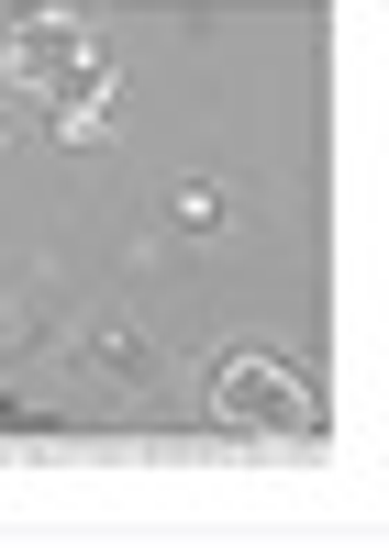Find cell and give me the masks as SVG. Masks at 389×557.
I'll list each match as a JSON object with an SVG mask.
<instances>
[{"instance_id":"obj_1","label":"cell","mask_w":389,"mask_h":557,"mask_svg":"<svg viewBox=\"0 0 389 557\" xmlns=\"http://www.w3.org/2000/svg\"><path fill=\"white\" fill-rule=\"evenodd\" d=\"M0 89L45 123V134H101L112 101H123V67H112V45L67 23V12H23L12 34H0Z\"/></svg>"},{"instance_id":"obj_2","label":"cell","mask_w":389,"mask_h":557,"mask_svg":"<svg viewBox=\"0 0 389 557\" xmlns=\"http://www.w3.org/2000/svg\"><path fill=\"white\" fill-rule=\"evenodd\" d=\"M212 412H223V424H246V435H312V424H323V401L289 380L278 357H256V346H234V357L212 368Z\"/></svg>"}]
</instances>
